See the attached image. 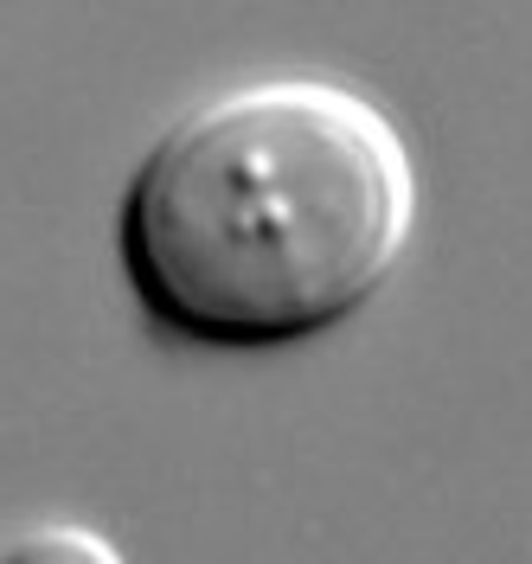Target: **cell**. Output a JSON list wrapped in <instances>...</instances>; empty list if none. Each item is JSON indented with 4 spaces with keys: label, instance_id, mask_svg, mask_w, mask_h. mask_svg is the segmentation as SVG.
I'll return each mask as SVG.
<instances>
[{
    "label": "cell",
    "instance_id": "7a4b0ae2",
    "mask_svg": "<svg viewBox=\"0 0 532 564\" xmlns=\"http://www.w3.org/2000/svg\"><path fill=\"white\" fill-rule=\"evenodd\" d=\"M0 564H122V552L109 532L84 520H39L0 552Z\"/></svg>",
    "mask_w": 532,
    "mask_h": 564
},
{
    "label": "cell",
    "instance_id": "6da1fadb",
    "mask_svg": "<svg viewBox=\"0 0 532 564\" xmlns=\"http://www.w3.org/2000/svg\"><path fill=\"white\" fill-rule=\"evenodd\" d=\"M417 218V154L379 97L263 77L148 141L116 206V250L161 334L276 352L354 321L404 270Z\"/></svg>",
    "mask_w": 532,
    "mask_h": 564
}]
</instances>
